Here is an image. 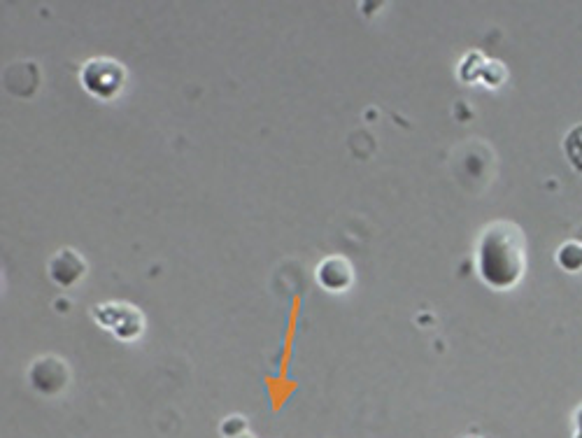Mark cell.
Masks as SVG:
<instances>
[{
	"label": "cell",
	"mask_w": 582,
	"mask_h": 438,
	"mask_svg": "<svg viewBox=\"0 0 582 438\" xmlns=\"http://www.w3.org/2000/svg\"><path fill=\"white\" fill-rule=\"evenodd\" d=\"M524 238L513 224H494L485 231L478 250L482 280L496 289L513 287L524 271Z\"/></svg>",
	"instance_id": "1"
},
{
	"label": "cell",
	"mask_w": 582,
	"mask_h": 438,
	"mask_svg": "<svg viewBox=\"0 0 582 438\" xmlns=\"http://www.w3.org/2000/svg\"><path fill=\"white\" fill-rule=\"evenodd\" d=\"M82 82L91 94L108 98V96H115L117 91L122 89L124 70L115 61H105V59L89 61L82 70Z\"/></svg>",
	"instance_id": "2"
},
{
	"label": "cell",
	"mask_w": 582,
	"mask_h": 438,
	"mask_svg": "<svg viewBox=\"0 0 582 438\" xmlns=\"http://www.w3.org/2000/svg\"><path fill=\"white\" fill-rule=\"evenodd\" d=\"M317 278L324 287H329L331 292H338V289H345L352 282V271L350 264L345 259H326L324 264H319L317 268Z\"/></svg>",
	"instance_id": "3"
},
{
	"label": "cell",
	"mask_w": 582,
	"mask_h": 438,
	"mask_svg": "<svg viewBox=\"0 0 582 438\" xmlns=\"http://www.w3.org/2000/svg\"><path fill=\"white\" fill-rule=\"evenodd\" d=\"M566 152H569L571 164L576 166L578 171H582V126L569 133V138H566Z\"/></svg>",
	"instance_id": "4"
},
{
	"label": "cell",
	"mask_w": 582,
	"mask_h": 438,
	"mask_svg": "<svg viewBox=\"0 0 582 438\" xmlns=\"http://www.w3.org/2000/svg\"><path fill=\"white\" fill-rule=\"evenodd\" d=\"M573 438H582V408L576 415V436H573Z\"/></svg>",
	"instance_id": "5"
}]
</instances>
